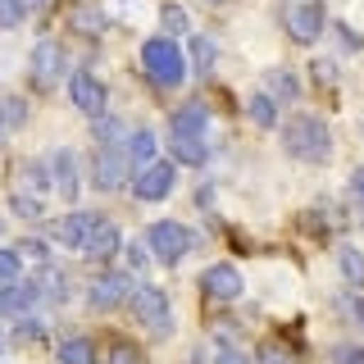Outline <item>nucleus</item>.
<instances>
[{"mask_svg": "<svg viewBox=\"0 0 364 364\" xmlns=\"http://www.w3.org/2000/svg\"><path fill=\"white\" fill-rule=\"evenodd\" d=\"M50 182L64 191L68 200L77 196V187H82V168H77V155L73 151H55V159H50Z\"/></svg>", "mask_w": 364, "mask_h": 364, "instance_id": "obj_17", "label": "nucleus"}, {"mask_svg": "<svg viewBox=\"0 0 364 364\" xmlns=\"http://www.w3.org/2000/svg\"><path fill=\"white\" fill-rule=\"evenodd\" d=\"M337 269H341V278H346L350 287H364V250L341 246L337 250Z\"/></svg>", "mask_w": 364, "mask_h": 364, "instance_id": "obj_24", "label": "nucleus"}, {"mask_svg": "<svg viewBox=\"0 0 364 364\" xmlns=\"http://www.w3.org/2000/svg\"><path fill=\"white\" fill-rule=\"evenodd\" d=\"M200 287L210 301H237V296L246 291V282H242V273H237V264H210L200 273Z\"/></svg>", "mask_w": 364, "mask_h": 364, "instance_id": "obj_12", "label": "nucleus"}, {"mask_svg": "<svg viewBox=\"0 0 364 364\" xmlns=\"http://www.w3.org/2000/svg\"><path fill=\"white\" fill-rule=\"evenodd\" d=\"M314 77H318V82H333V77H337V64L333 60H314Z\"/></svg>", "mask_w": 364, "mask_h": 364, "instance_id": "obj_40", "label": "nucleus"}, {"mask_svg": "<svg viewBox=\"0 0 364 364\" xmlns=\"http://www.w3.org/2000/svg\"><path fill=\"white\" fill-rule=\"evenodd\" d=\"M18 255L37 259V264H46V259H50V255H46V242H32V237H28V242H18Z\"/></svg>", "mask_w": 364, "mask_h": 364, "instance_id": "obj_36", "label": "nucleus"}, {"mask_svg": "<svg viewBox=\"0 0 364 364\" xmlns=\"http://www.w3.org/2000/svg\"><path fill=\"white\" fill-rule=\"evenodd\" d=\"M119 246H123V232H119V223L100 214V219H96V228H91V237L82 242V259H91V264H105V259H109Z\"/></svg>", "mask_w": 364, "mask_h": 364, "instance_id": "obj_13", "label": "nucleus"}, {"mask_svg": "<svg viewBox=\"0 0 364 364\" xmlns=\"http://www.w3.org/2000/svg\"><path fill=\"white\" fill-rule=\"evenodd\" d=\"M173 178H178L173 164H164V159H151L146 168H136L132 196H136V200H164L168 191H173Z\"/></svg>", "mask_w": 364, "mask_h": 364, "instance_id": "obj_9", "label": "nucleus"}, {"mask_svg": "<svg viewBox=\"0 0 364 364\" xmlns=\"http://www.w3.org/2000/svg\"><path fill=\"white\" fill-rule=\"evenodd\" d=\"M269 87L278 91L282 100H296V96H301V82H296L291 68H269Z\"/></svg>", "mask_w": 364, "mask_h": 364, "instance_id": "obj_30", "label": "nucleus"}, {"mask_svg": "<svg viewBox=\"0 0 364 364\" xmlns=\"http://www.w3.org/2000/svg\"><path fill=\"white\" fill-rule=\"evenodd\" d=\"M168 146H173V159L187 168H200L205 159H210V146H205V136H191V132H168Z\"/></svg>", "mask_w": 364, "mask_h": 364, "instance_id": "obj_18", "label": "nucleus"}, {"mask_svg": "<svg viewBox=\"0 0 364 364\" xmlns=\"http://www.w3.org/2000/svg\"><path fill=\"white\" fill-rule=\"evenodd\" d=\"M68 100H73V109H82L87 119H96V114H105V105H109V87L100 82L96 73H87V68H73V73H68Z\"/></svg>", "mask_w": 364, "mask_h": 364, "instance_id": "obj_6", "label": "nucleus"}, {"mask_svg": "<svg viewBox=\"0 0 364 364\" xmlns=\"http://www.w3.org/2000/svg\"><path fill=\"white\" fill-rule=\"evenodd\" d=\"M105 28H109V14L96 5V0H82V5H73L68 9V32L73 37H105Z\"/></svg>", "mask_w": 364, "mask_h": 364, "instance_id": "obj_15", "label": "nucleus"}, {"mask_svg": "<svg viewBox=\"0 0 364 364\" xmlns=\"http://www.w3.org/2000/svg\"><path fill=\"white\" fill-rule=\"evenodd\" d=\"M109 364H146V355H141V346L136 341H109Z\"/></svg>", "mask_w": 364, "mask_h": 364, "instance_id": "obj_31", "label": "nucleus"}, {"mask_svg": "<svg viewBox=\"0 0 364 364\" xmlns=\"http://www.w3.org/2000/svg\"><path fill=\"white\" fill-rule=\"evenodd\" d=\"M55 182H50V164H41V159H18L14 164V187L18 196H46Z\"/></svg>", "mask_w": 364, "mask_h": 364, "instance_id": "obj_14", "label": "nucleus"}, {"mask_svg": "<svg viewBox=\"0 0 364 364\" xmlns=\"http://www.w3.org/2000/svg\"><path fill=\"white\" fill-rule=\"evenodd\" d=\"M214 60H219V46H214V37H191V68L205 77V73H214Z\"/></svg>", "mask_w": 364, "mask_h": 364, "instance_id": "obj_25", "label": "nucleus"}, {"mask_svg": "<svg viewBox=\"0 0 364 364\" xmlns=\"http://www.w3.org/2000/svg\"><path fill=\"white\" fill-rule=\"evenodd\" d=\"M350 191L364 200V168H355V173H350Z\"/></svg>", "mask_w": 364, "mask_h": 364, "instance_id": "obj_42", "label": "nucleus"}, {"mask_svg": "<svg viewBox=\"0 0 364 364\" xmlns=\"http://www.w3.org/2000/svg\"><path fill=\"white\" fill-rule=\"evenodd\" d=\"M246 114H250L255 128H278V100H273V96H250Z\"/></svg>", "mask_w": 364, "mask_h": 364, "instance_id": "obj_27", "label": "nucleus"}, {"mask_svg": "<svg viewBox=\"0 0 364 364\" xmlns=\"http://www.w3.org/2000/svg\"><path fill=\"white\" fill-rule=\"evenodd\" d=\"M255 364H296V350L287 346V341H259Z\"/></svg>", "mask_w": 364, "mask_h": 364, "instance_id": "obj_29", "label": "nucleus"}, {"mask_svg": "<svg viewBox=\"0 0 364 364\" xmlns=\"http://www.w3.org/2000/svg\"><path fill=\"white\" fill-rule=\"evenodd\" d=\"M282 146H287V155L301 159V164H328V159H333V132H328V123L314 119V114H291V119L282 123Z\"/></svg>", "mask_w": 364, "mask_h": 364, "instance_id": "obj_1", "label": "nucleus"}, {"mask_svg": "<svg viewBox=\"0 0 364 364\" xmlns=\"http://www.w3.org/2000/svg\"><path fill=\"white\" fill-rule=\"evenodd\" d=\"M128 305H132L136 323H141L151 337H168V333H173V305H168L164 287H155V282H136L132 296H128Z\"/></svg>", "mask_w": 364, "mask_h": 364, "instance_id": "obj_3", "label": "nucleus"}, {"mask_svg": "<svg viewBox=\"0 0 364 364\" xmlns=\"http://www.w3.org/2000/svg\"><path fill=\"white\" fill-rule=\"evenodd\" d=\"M5 346H9V337H5V333H0V350H5Z\"/></svg>", "mask_w": 364, "mask_h": 364, "instance_id": "obj_44", "label": "nucleus"}, {"mask_svg": "<svg viewBox=\"0 0 364 364\" xmlns=\"http://www.w3.org/2000/svg\"><path fill=\"white\" fill-rule=\"evenodd\" d=\"M23 123H28V100L14 96V91H5V96H0V141L14 136Z\"/></svg>", "mask_w": 364, "mask_h": 364, "instance_id": "obj_19", "label": "nucleus"}, {"mask_svg": "<svg viewBox=\"0 0 364 364\" xmlns=\"http://www.w3.org/2000/svg\"><path fill=\"white\" fill-rule=\"evenodd\" d=\"M91 132H96L100 146H128V128H123L119 119H105V114H96V119H91Z\"/></svg>", "mask_w": 364, "mask_h": 364, "instance_id": "obj_26", "label": "nucleus"}, {"mask_svg": "<svg viewBox=\"0 0 364 364\" xmlns=\"http://www.w3.org/2000/svg\"><path fill=\"white\" fill-rule=\"evenodd\" d=\"M68 73V55H64V46L60 41H41L37 46V50H32V87H55V82H60V77Z\"/></svg>", "mask_w": 364, "mask_h": 364, "instance_id": "obj_8", "label": "nucleus"}, {"mask_svg": "<svg viewBox=\"0 0 364 364\" xmlns=\"http://www.w3.org/2000/svg\"><path fill=\"white\" fill-rule=\"evenodd\" d=\"M214 364H250V360L242 355V350H232V346H219L214 350Z\"/></svg>", "mask_w": 364, "mask_h": 364, "instance_id": "obj_37", "label": "nucleus"}, {"mask_svg": "<svg viewBox=\"0 0 364 364\" xmlns=\"http://www.w3.org/2000/svg\"><path fill=\"white\" fill-rule=\"evenodd\" d=\"M18 269H23L18 250H0V282H18Z\"/></svg>", "mask_w": 364, "mask_h": 364, "instance_id": "obj_34", "label": "nucleus"}, {"mask_svg": "<svg viewBox=\"0 0 364 364\" xmlns=\"http://www.w3.org/2000/svg\"><path fill=\"white\" fill-rule=\"evenodd\" d=\"M191 228H182L178 219H155L151 232H146V246H151V259L159 264H182V255L191 250Z\"/></svg>", "mask_w": 364, "mask_h": 364, "instance_id": "obj_4", "label": "nucleus"}, {"mask_svg": "<svg viewBox=\"0 0 364 364\" xmlns=\"http://www.w3.org/2000/svg\"><path fill=\"white\" fill-rule=\"evenodd\" d=\"M341 310L355 318V323H364V301H360V296H341Z\"/></svg>", "mask_w": 364, "mask_h": 364, "instance_id": "obj_38", "label": "nucleus"}, {"mask_svg": "<svg viewBox=\"0 0 364 364\" xmlns=\"http://www.w3.org/2000/svg\"><path fill=\"white\" fill-rule=\"evenodd\" d=\"M141 68L155 87H178L187 77V60H182V46L173 37H151L141 46Z\"/></svg>", "mask_w": 364, "mask_h": 364, "instance_id": "obj_2", "label": "nucleus"}, {"mask_svg": "<svg viewBox=\"0 0 364 364\" xmlns=\"http://www.w3.org/2000/svg\"><path fill=\"white\" fill-rule=\"evenodd\" d=\"M28 305H37V291L28 282H0V314H18Z\"/></svg>", "mask_w": 364, "mask_h": 364, "instance_id": "obj_22", "label": "nucleus"}, {"mask_svg": "<svg viewBox=\"0 0 364 364\" xmlns=\"http://www.w3.org/2000/svg\"><path fill=\"white\" fill-rule=\"evenodd\" d=\"M128 296H132V287H128V278H123V273H100V278L91 282V291H87V305L96 314H105V310H119Z\"/></svg>", "mask_w": 364, "mask_h": 364, "instance_id": "obj_11", "label": "nucleus"}, {"mask_svg": "<svg viewBox=\"0 0 364 364\" xmlns=\"http://www.w3.org/2000/svg\"><path fill=\"white\" fill-rule=\"evenodd\" d=\"M9 210H14L18 219H46L41 196H18V191H9Z\"/></svg>", "mask_w": 364, "mask_h": 364, "instance_id": "obj_32", "label": "nucleus"}, {"mask_svg": "<svg viewBox=\"0 0 364 364\" xmlns=\"http://www.w3.org/2000/svg\"><path fill=\"white\" fill-rule=\"evenodd\" d=\"M132 164H128V146H100L96 155H91V187L96 191H119L123 182H128Z\"/></svg>", "mask_w": 364, "mask_h": 364, "instance_id": "obj_5", "label": "nucleus"}, {"mask_svg": "<svg viewBox=\"0 0 364 364\" xmlns=\"http://www.w3.org/2000/svg\"><path fill=\"white\" fill-rule=\"evenodd\" d=\"M18 337H23V341L41 337V323H32V318H23V323H18Z\"/></svg>", "mask_w": 364, "mask_h": 364, "instance_id": "obj_41", "label": "nucleus"}, {"mask_svg": "<svg viewBox=\"0 0 364 364\" xmlns=\"http://www.w3.org/2000/svg\"><path fill=\"white\" fill-rule=\"evenodd\" d=\"M328 360H333V364H364V346H350V341H341V346L328 350Z\"/></svg>", "mask_w": 364, "mask_h": 364, "instance_id": "obj_35", "label": "nucleus"}, {"mask_svg": "<svg viewBox=\"0 0 364 364\" xmlns=\"http://www.w3.org/2000/svg\"><path fill=\"white\" fill-rule=\"evenodd\" d=\"M60 364H96V346H91V337H64L60 341Z\"/></svg>", "mask_w": 364, "mask_h": 364, "instance_id": "obj_23", "label": "nucleus"}, {"mask_svg": "<svg viewBox=\"0 0 364 364\" xmlns=\"http://www.w3.org/2000/svg\"><path fill=\"white\" fill-rule=\"evenodd\" d=\"M32 291H37V301H46V305H60L64 296H68V273L60 269V264H37V273H32V282H28Z\"/></svg>", "mask_w": 364, "mask_h": 364, "instance_id": "obj_16", "label": "nucleus"}, {"mask_svg": "<svg viewBox=\"0 0 364 364\" xmlns=\"http://www.w3.org/2000/svg\"><path fill=\"white\" fill-rule=\"evenodd\" d=\"M159 23H164V37H187L191 32V14L182 5H164L159 9Z\"/></svg>", "mask_w": 364, "mask_h": 364, "instance_id": "obj_28", "label": "nucleus"}, {"mask_svg": "<svg viewBox=\"0 0 364 364\" xmlns=\"http://www.w3.org/2000/svg\"><path fill=\"white\" fill-rule=\"evenodd\" d=\"M23 18H28L23 0H0V28H18Z\"/></svg>", "mask_w": 364, "mask_h": 364, "instance_id": "obj_33", "label": "nucleus"}, {"mask_svg": "<svg viewBox=\"0 0 364 364\" xmlns=\"http://www.w3.org/2000/svg\"><path fill=\"white\" fill-rule=\"evenodd\" d=\"M155 151H159V141H155V132H151V128L128 132V164H132V168H146V164L155 159Z\"/></svg>", "mask_w": 364, "mask_h": 364, "instance_id": "obj_21", "label": "nucleus"}, {"mask_svg": "<svg viewBox=\"0 0 364 364\" xmlns=\"http://www.w3.org/2000/svg\"><path fill=\"white\" fill-rule=\"evenodd\" d=\"M128 259H132L136 269H141L146 259H151V246H146V237H141V242H132V246H128Z\"/></svg>", "mask_w": 364, "mask_h": 364, "instance_id": "obj_39", "label": "nucleus"}, {"mask_svg": "<svg viewBox=\"0 0 364 364\" xmlns=\"http://www.w3.org/2000/svg\"><path fill=\"white\" fill-rule=\"evenodd\" d=\"M205 5H232V0H205Z\"/></svg>", "mask_w": 364, "mask_h": 364, "instance_id": "obj_43", "label": "nucleus"}, {"mask_svg": "<svg viewBox=\"0 0 364 364\" xmlns=\"http://www.w3.org/2000/svg\"><path fill=\"white\" fill-rule=\"evenodd\" d=\"M205 123H210V109H205L200 100H191V105H182V109L173 114L168 132H191V136H205Z\"/></svg>", "mask_w": 364, "mask_h": 364, "instance_id": "obj_20", "label": "nucleus"}, {"mask_svg": "<svg viewBox=\"0 0 364 364\" xmlns=\"http://www.w3.org/2000/svg\"><path fill=\"white\" fill-rule=\"evenodd\" d=\"M287 32H291V41H301V46H314L318 37H323V23H328V14H323V5L318 0H291L287 5Z\"/></svg>", "mask_w": 364, "mask_h": 364, "instance_id": "obj_7", "label": "nucleus"}, {"mask_svg": "<svg viewBox=\"0 0 364 364\" xmlns=\"http://www.w3.org/2000/svg\"><path fill=\"white\" fill-rule=\"evenodd\" d=\"M96 219L100 214H91V210H68V214H60V219H50V237L60 246H68V250H82V242L91 237Z\"/></svg>", "mask_w": 364, "mask_h": 364, "instance_id": "obj_10", "label": "nucleus"}]
</instances>
